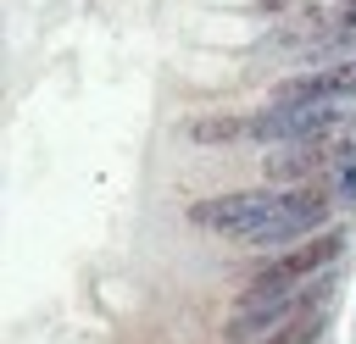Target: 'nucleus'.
Returning a JSON list of instances; mask_svg holds the SVG:
<instances>
[{"label": "nucleus", "instance_id": "f257e3e1", "mask_svg": "<svg viewBox=\"0 0 356 344\" xmlns=\"http://www.w3.org/2000/svg\"><path fill=\"white\" fill-rule=\"evenodd\" d=\"M289 205V189L261 183V189H228V194H200L189 205V222L217 233V239H245L250 227H261L267 216H278Z\"/></svg>", "mask_w": 356, "mask_h": 344}, {"label": "nucleus", "instance_id": "20e7f679", "mask_svg": "<svg viewBox=\"0 0 356 344\" xmlns=\"http://www.w3.org/2000/svg\"><path fill=\"white\" fill-rule=\"evenodd\" d=\"M184 133H189L195 144H234V139H245V117H234V111H206V117H195Z\"/></svg>", "mask_w": 356, "mask_h": 344}, {"label": "nucleus", "instance_id": "f03ea898", "mask_svg": "<svg viewBox=\"0 0 356 344\" xmlns=\"http://www.w3.org/2000/svg\"><path fill=\"white\" fill-rule=\"evenodd\" d=\"M345 244H350V227H345V222H334V227H323V233H312V239H300V244H289V250H273V255L245 277V289H284V283H306V277H317V272L339 266V261H345Z\"/></svg>", "mask_w": 356, "mask_h": 344}, {"label": "nucleus", "instance_id": "7ed1b4c3", "mask_svg": "<svg viewBox=\"0 0 356 344\" xmlns=\"http://www.w3.org/2000/svg\"><path fill=\"white\" fill-rule=\"evenodd\" d=\"M267 100H289V105H356V55H339V61H323V67H306V72H289L273 83Z\"/></svg>", "mask_w": 356, "mask_h": 344}]
</instances>
